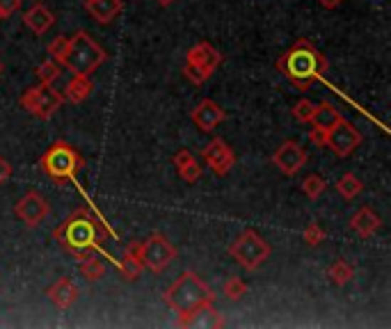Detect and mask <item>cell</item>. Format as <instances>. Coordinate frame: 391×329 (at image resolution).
Here are the masks:
<instances>
[{
    "label": "cell",
    "mask_w": 391,
    "mask_h": 329,
    "mask_svg": "<svg viewBox=\"0 0 391 329\" xmlns=\"http://www.w3.org/2000/svg\"><path fill=\"white\" fill-rule=\"evenodd\" d=\"M110 236H113L110 229L105 226L101 215L94 213L92 206L75 208L64 222L56 226V231H53L56 243L78 261L90 254L92 249L96 251L103 249V243Z\"/></svg>",
    "instance_id": "obj_1"
},
{
    "label": "cell",
    "mask_w": 391,
    "mask_h": 329,
    "mask_svg": "<svg viewBox=\"0 0 391 329\" xmlns=\"http://www.w3.org/2000/svg\"><path fill=\"white\" fill-rule=\"evenodd\" d=\"M275 67L296 90L307 92L328 71V60L309 39H298L288 51L281 53Z\"/></svg>",
    "instance_id": "obj_2"
},
{
    "label": "cell",
    "mask_w": 391,
    "mask_h": 329,
    "mask_svg": "<svg viewBox=\"0 0 391 329\" xmlns=\"http://www.w3.org/2000/svg\"><path fill=\"white\" fill-rule=\"evenodd\" d=\"M162 302L179 315V320L199 311L202 306L215 304V291L206 283L197 272H181L177 281L162 293Z\"/></svg>",
    "instance_id": "obj_3"
},
{
    "label": "cell",
    "mask_w": 391,
    "mask_h": 329,
    "mask_svg": "<svg viewBox=\"0 0 391 329\" xmlns=\"http://www.w3.org/2000/svg\"><path fill=\"white\" fill-rule=\"evenodd\" d=\"M108 53L96 41L90 32L78 30L73 37H69V51L64 55L62 67L69 69L75 75H92L96 69L105 64Z\"/></svg>",
    "instance_id": "obj_4"
},
{
    "label": "cell",
    "mask_w": 391,
    "mask_h": 329,
    "mask_svg": "<svg viewBox=\"0 0 391 329\" xmlns=\"http://www.w3.org/2000/svg\"><path fill=\"white\" fill-rule=\"evenodd\" d=\"M83 167H85L83 156L71 145H67V142H56V145H51L39 158V169L43 174H48L56 183L75 179V174Z\"/></svg>",
    "instance_id": "obj_5"
},
{
    "label": "cell",
    "mask_w": 391,
    "mask_h": 329,
    "mask_svg": "<svg viewBox=\"0 0 391 329\" xmlns=\"http://www.w3.org/2000/svg\"><path fill=\"white\" fill-rule=\"evenodd\" d=\"M226 251H229V256L238 263V266L249 270V272L259 270L270 258V254H273L268 240L261 238L254 229H245V231L229 245Z\"/></svg>",
    "instance_id": "obj_6"
},
{
    "label": "cell",
    "mask_w": 391,
    "mask_h": 329,
    "mask_svg": "<svg viewBox=\"0 0 391 329\" xmlns=\"http://www.w3.org/2000/svg\"><path fill=\"white\" fill-rule=\"evenodd\" d=\"M64 103V96L60 90H56L53 85L46 83H39L35 87H28V90L21 94L19 98V105L28 110L32 117L41 119V122H48L58 115V110Z\"/></svg>",
    "instance_id": "obj_7"
},
{
    "label": "cell",
    "mask_w": 391,
    "mask_h": 329,
    "mask_svg": "<svg viewBox=\"0 0 391 329\" xmlns=\"http://www.w3.org/2000/svg\"><path fill=\"white\" fill-rule=\"evenodd\" d=\"M135 251H137L140 261H142V266L154 274L165 272L172 266V261H177V256H179L177 247H174L167 240V236H162V234H151L147 240H142V243H135Z\"/></svg>",
    "instance_id": "obj_8"
},
{
    "label": "cell",
    "mask_w": 391,
    "mask_h": 329,
    "mask_svg": "<svg viewBox=\"0 0 391 329\" xmlns=\"http://www.w3.org/2000/svg\"><path fill=\"white\" fill-rule=\"evenodd\" d=\"M362 145V133L357 130L350 122L341 119L332 130L325 133V147H328L336 158H348L360 149Z\"/></svg>",
    "instance_id": "obj_9"
},
{
    "label": "cell",
    "mask_w": 391,
    "mask_h": 329,
    "mask_svg": "<svg viewBox=\"0 0 391 329\" xmlns=\"http://www.w3.org/2000/svg\"><path fill=\"white\" fill-rule=\"evenodd\" d=\"M307 160H309L307 149H304L296 140L281 142L273 153V164L281 174H284V177H296L304 164H307Z\"/></svg>",
    "instance_id": "obj_10"
},
{
    "label": "cell",
    "mask_w": 391,
    "mask_h": 329,
    "mask_svg": "<svg viewBox=\"0 0 391 329\" xmlns=\"http://www.w3.org/2000/svg\"><path fill=\"white\" fill-rule=\"evenodd\" d=\"M48 213H51V206H48V202H46V197L39 194L37 190L26 192V194L21 197V199L14 204V215H16L28 229L39 226V224L43 222V219L48 217Z\"/></svg>",
    "instance_id": "obj_11"
},
{
    "label": "cell",
    "mask_w": 391,
    "mask_h": 329,
    "mask_svg": "<svg viewBox=\"0 0 391 329\" xmlns=\"http://www.w3.org/2000/svg\"><path fill=\"white\" fill-rule=\"evenodd\" d=\"M202 160L209 164V169L215 177H226L236 164V153L224 140L215 137L202 149Z\"/></svg>",
    "instance_id": "obj_12"
},
{
    "label": "cell",
    "mask_w": 391,
    "mask_h": 329,
    "mask_svg": "<svg viewBox=\"0 0 391 329\" xmlns=\"http://www.w3.org/2000/svg\"><path fill=\"white\" fill-rule=\"evenodd\" d=\"M190 117H192L194 126H197L199 130H204V133H211V130H215L224 122L226 113L215 101H211V98H202V101L194 105Z\"/></svg>",
    "instance_id": "obj_13"
},
{
    "label": "cell",
    "mask_w": 391,
    "mask_h": 329,
    "mask_svg": "<svg viewBox=\"0 0 391 329\" xmlns=\"http://www.w3.org/2000/svg\"><path fill=\"white\" fill-rule=\"evenodd\" d=\"M46 298L58 306V309H71V306L75 304V300L80 298V291H78V286L69 279V277H62V279H58L53 286L46 291Z\"/></svg>",
    "instance_id": "obj_14"
},
{
    "label": "cell",
    "mask_w": 391,
    "mask_h": 329,
    "mask_svg": "<svg viewBox=\"0 0 391 329\" xmlns=\"http://www.w3.org/2000/svg\"><path fill=\"white\" fill-rule=\"evenodd\" d=\"M24 24H26V28H30L32 32H35L37 37H43L53 26H56V14H53L46 5L35 3L24 14Z\"/></svg>",
    "instance_id": "obj_15"
},
{
    "label": "cell",
    "mask_w": 391,
    "mask_h": 329,
    "mask_svg": "<svg viewBox=\"0 0 391 329\" xmlns=\"http://www.w3.org/2000/svg\"><path fill=\"white\" fill-rule=\"evenodd\" d=\"M380 226H382V219L368 206H362L360 211L350 217V229L360 238H371L373 234L380 231Z\"/></svg>",
    "instance_id": "obj_16"
},
{
    "label": "cell",
    "mask_w": 391,
    "mask_h": 329,
    "mask_svg": "<svg viewBox=\"0 0 391 329\" xmlns=\"http://www.w3.org/2000/svg\"><path fill=\"white\" fill-rule=\"evenodd\" d=\"M172 162H174V167H177V172H179V177L186 181V183H197L199 179H202V164H199V160L192 156V153L188 151V149H181V151H177L174 153V158H172Z\"/></svg>",
    "instance_id": "obj_17"
},
{
    "label": "cell",
    "mask_w": 391,
    "mask_h": 329,
    "mask_svg": "<svg viewBox=\"0 0 391 329\" xmlns=\"http://www.w3.org/2000/svg\"><path fill=\"white\" fill-rule=\"evenodd\" d=\"M186 62L202 64V67L211 69V71L215 73V69L220 67V62H222V55H220V51H217V48L213 46V43H209V41H199V43H194V46L188 51Z\"/></svg>",
    "instance_id": "obj_18"
},
{
    "label": "cell",
    "mask_w": 391,
    "mask_h": 329,
    "mask_svg": "<svg viewBox=\"0 0 391 329\" xmlns=\"http://www.w3.org/2000/svg\"><path fill=\"white\" fill-rule=\"evenodd\" d=\"M85 7L99 24L108 26L124 12V0H87Z\"/></svg>",
    "instance_id": "obj_19"
},
{
    "label": "cell",
    "mask_w": 391,
    "mask_h": 329,
    "mask_svg": "<svg viewBox=\"0 0 391 329\" xmlns=\"http://www.w3.org/2000/svg\"><path fill=\"white\" fill-rule=\"evenodd\" d=\"M343 119V115L336 110V105H332L330 101H323L316 105V110H313V117H311V128L316 130H323V133H328V130H332L336 124H339Z\"/></svg>",
    "instance_id": "obj_20"
},
{
    "label": "cell",
    "mask_w": 391,
    "mask_h": 329,
    "mask_svg": "<svg viewBox=\"0 0 391 329\" xmlns=\"http://www.w3.org/2000/svg\"><path fill=\"white\" fill-rule=\"evenodd\" d=\"M142 272H145V266L135 251V243H130L124 249L122 261H119V277H122L124 281H137L140 277H142Z\"/></svg>",
    "instance_id": "obj_21"
},
{
    "label": "cell",
    "mask_w": 391,
    "mask_h": 329,
    "mask_svg": "<svg viewBox=\"0 0 391 329\" xmlns=\"http://www.w3.org/2000/svg\"><path fill=\"white\" fill-rule=\"evenodd\" d=\"M179 327H224V318L220 315V311L213 309V304H209L179 320Z\"/></svg>",
    "instance_id": "obj_22"
},
{
    "label": "cell",
    "mask_w": 391,
    "mask_h": 329,
    "mask_svg": "<svg viewBox=\"0 0 391 329\" xmlns=\"http://www.w3.org/2000/svg\"><path fill=\"white\" fill-rule=\"evenodd\" d=\"M92 90H94V85L90 80V75H75L73 73V78L67 83V87H64L62 96H64V101L78 105V103H83V101L90 98Z\"/></svg>",
    "instance_id": "obj_23"
},
{
    "label": "cell",
    "mask_w": 391,
    "mask_h": 329,
    "mask_svg": "<svg viewBox=\"0 0 391 329\" xmlns=\"http://www.w3.org/2000/svg\"><path fill=\"white\" fill-rule=\"evenodd\" d=\"M336 192H339L343 199H355V197H360L364 192V181L360 177H355L353 172H345L343 177L336 181Z\"/></svg>",
    "instance_id": "obj_24"
},
{
    "label": "cell",
    "mask_w": 391,
    "mask_h": 329,
    "mask_svg": "<svg viewBox=\"0 0 391 329\" xmlns=\"http://www.w3.org/2000/svg\"><path fill=\"white\" fill-rule=\"evenodd\" d=\"M78 268H80V274L87 279V281H99L105 277V263L101 258H96V256H83L78 261Z\"/></svg>",
    "instance_id": "obj_25"
},
{
    "label": "cell",
    "mask_w": 391,
    "mask_h": 329,
    "mask_svg": "<svg viewBox=\"0 0 391 329\" xmlns=\"http://www.w3.org/2000/svg\"><path fill=\"white\" fill-rule=\"evenodd\" d=\"M328 277H330V281L334 283V286H345V283H350V281H353V277H355V268H353L348 261L339 258V261H334L332 266H330Z\"/></svg>",
    "instance_id": "obj_26"
},
{
    "label": "cell",
    "mask_w": 391,
    "mask_h": 329,
    "mask_svg": "<svg viewBox=\"0 0 391 329\" xmlns=\"http://www.w3.org/2000/svg\"><path fill=\"white\" fill-rule=\"evenodd\" d=\"M35 75L39 78V83L53 85V83H56V80L60 78V75H62V64L56 62L53 58H46V60H43V62L39 64V67H37Z\"/></svg>",
    "instance_id": "obj_27"
},
{
    "label": "cell",
    "mask_w": 391,
    "mask_h": 329,
    "mask_svg": "<svg viewBox=\"0 0 391 329\" xmlns=\"http://www.w3.org/2000/svg\"><path fill=\"white\" fill-rule=\"evenodd\" d=\"M328 190V181L320 174H309L307 179L302 181V192L309 197V199H318V197Z\"/></svg>",
    "instance_id": "obj_28"
},
{
    "label": "cell",
    "mask_w": 391,
    "mask_h": 329,
    "mask_svg": "<svg viewBox=\"0 0 391 329\" xmlns=\"http://www.w3.org/2000/svg\"><path fill=\"white\" fill-rule=\"evenodd\" d=\"M222 293L226 295V300L238 302V300H243L247 295V283L241 277H229L222 283Z\"/></svg>",
    "instance_id": "obj_29"
},
{
    "label": "cell",
    "mask_w": 391,
    "mask_h": 329,
    "mask_svg": "<svg viewBox=\"0 0 391 329\" xmlns=\"http://www.w3.org/2000/svg\"><path fill=\"white\" fill-rule=\"evenodd\" d=\"M183 75L192 83V85H204V83H209V78L213 75L211 69H206L202 67V64H194V62H186V67H183Z\"/></svg>",
    "instance_id": "obj_30"
},
{
    "label": "cell",
    "mask_w": 391,
    "mask_h": 329,
    "mask_svg": "<svg viewBox=\"0 0 391 329\" xmlns=\"http://www.w3.org/2000/svg\"><path fill=\"white\" fill-rule=\"evenodd\" d=\"M325 238H328V234H325V229L318 222H309L307 226H304V231H302L304 245H309V247H318Z\"/></svg>",
    "instance_id": "obj_31"
},
{
    "label": "cell",
    "mask_w": 391,
    "mask_h": 329,
    "mask_svg": "<svg viewBox=\"0 0 391 329\" xmlns=\"http://www.w3.org/2000/svg\"><path fill=\"white\" fill-rule=\"evenodd\" d=\"M48 58H53L56 62H64V55H67V51H69V37H64V35H58L56 39H53L51 43H48Z\"/></svg>",
    "instance_id": "obj_32"
},
{
    "label": "cell",
    "mask_w": 391,
    "mask_h": 329,
    "mask_svg": "<svg viewBox=\"0 0 391 329\" xmlns=\"http://www.w3.org/2000/svg\"><path fill=\"white\" fill-rule=\"evenodd\" d=\"M313 110H316V103H311L309 98H300V101L293 105V117L302 124H309L313 117Z\"/></svg>",
    "instance_id": "obj_33"
},
{
    "label": "cell",
    "mask_w": 391,
    "mask_h": 329,
    "mask_svg": "<svg viewBox=\"0 0 391 329\" xmlns=\"http://www.w3.org/2000/svg\"><path fill=\"white\" fill-rule=\"evenodd\" d=\"M21 9V0H0V16L7 19Z\"/></svg>",
    "instance_id": "obj_34"
},
{
    "label": "cell",
    "mask_w": 391,
    "mask_h": 329,
    "mask_svg": "<svg viewBox=\"0 0 391 329\" xmlns=\"http://www.w3.org/2000/svg\"><path fill=\"white\" fill-rule=\"evenodd\" d=\"M9 179H12V164H9V160L0 156V185L7 183Z\"/></svg>",
    "instance_id": "obj_35"
},
{
    "label": "cell",
    "mask_w": 391,
    "mask_h": 329,
    "mask_svg": "<svg viewBox=\"0 0 391 329\" xmlns=\"http://www.w3.org/2000/svg\"><path fill=\"white\" fill-rule=\"evenodd\" d=\"M309 142H311V145H316V147H325V133H323V130L311 128L309 130Z\"/></svg>",
    "instance_id": "obj_36"
},
{
    "label": "cell",
    "mask_w": 391,
    "mask_h": 329,
    "mask_svg": "<svg viewBox=\"0 0 391 329\" xmlns=\"http://www.w3.org/2000/svg\"><path fill=\"white\" fill-rule=\"evenodd\" d=\"M318 3H320L325 9H336V7H339V5L343 3V0H318Z\"/></svg>",
    "instance_id": "obj_37"
},
{
    "label": "cell",
    "mask_w": 391,
    "mask_h": 329,
    "mask_svg": "<svg viewBox=\"0 0 391 329\" xmlns=\"http://www.w3.org/2000/svg\"><path fill=\"white\" fill-rule=\"evenodd\" d=\"M156 3H158L160 7H170V5L174 3V0H156Z\"/></svg>",
    "instance_id": "obj_38"
},
{
    "label": "cell",
    "mask_w": 391,
    "mask_h": 329,
    "mask_svg": "<svg viewBox=\"0 0 391 329\" xmlns=\"http://www.w3.org/2000/svg\"><path fill=\"white\" fill-rule=\"evenodd\" d=\"M3 71H5V64H3V62H0V75H3Z\"/></svg>",
    "instance_id": "obj_39"
},
{
    "label": "cell",
    "mask_w": 391,
    "mask_h": 329,
    "mask_svg": "<svg viewBox=\"0 0 391 329\" xmlns=\"http://www.w3.org/2000/svg\"><path fill=\"white\" fill-rule=\"evenodd\" d=\"M0 21H3V16H0Z\"/></svg>",
    "instance_id": "obj_40"
}]
</instances>
